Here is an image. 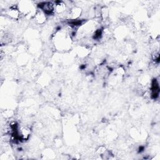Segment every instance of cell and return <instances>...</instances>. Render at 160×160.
<instances>
[{"label": "cell", "mask_w": 160, "mask_h": 160, "mask_svg": "<svg viewBox=\"0 0 160 160\" xmlns=\"http://www.w3.org/2000/svg\"><path fill=\"white\" fill-rule=\"evenodd\" d=\"M38 8L41 9L46 15H50L55 12V3L52 1H47L40 3Z\"/></svg>", "instance_id": "7a4b0ae2"}, {"label": "cell", "mask_w": 160, "mask_h": 160, "mask_svg": "<svg viewBox=\"0 0 160 160\" xmlns=\"http://www.w3.org/2000/svg\"><path fill=\"white\" fill-rule=\"evenodd\" d=\"M21 14L19 8L17 6H11L8 11V15L12 19H18Z\"/></svg>", "instance_id": "277c9868"}, {"label": "cell", "mask_w": 160, "mask_h": 160, "mask_svg": "<svg viewBox=\"0 0 160 160\" xmlns=\"http://www.w3.org/2000/svg\"><path fill=\"white\" fill-rule=\"evenodd\" d=\"M55 3V12L58 14H62L66 10V4L62 1H56Z\"/></svg>", "instance_id": "8992f818"}, {"label": "cell", "mask_w": 160, "mask_h": 160, "mask_svg": "<svg viewBox=\"0 0 160 160\" xmlns=\"http://www.w3.org/2000/svg\"><path fill=\"white\" fill-rule=\"evenodd\" d=\"M66 31H58L54 36L56 46L58 49L68 50L71 45V36Z\"/></svg>", "instance_id": "6da1fadb"}, {"label": "cell", "mask_w": 160, "mask_h": 160, "mask_svg": "<svg viewBox=\"0 0 160 160\" xmlns=\"http://www.w3.org/2000/svg\"><path fill=\"white\" fill-rule=\"evenodd\" d=\"M82 12V9L79 7H73L71 8L68 16L70 19H78L81 16Z\"/></svg>", "instance_id": "5b68a950"}, {"label": "cell", "mask_w": 160, "mask_h": 160, "mask_svg": "<svg viewBox=\"0 0 160 160\" xmlns=\"http://www.w3.org/2000/svg\"><path fill=\"white\" fill-rule=\"evenodd\" d=\"M46 14L40 9L36 10V12L34 16V19L38 24H43L46 21Z\"/></svg>", "instance_id": "3957f363"}]
</instances>
